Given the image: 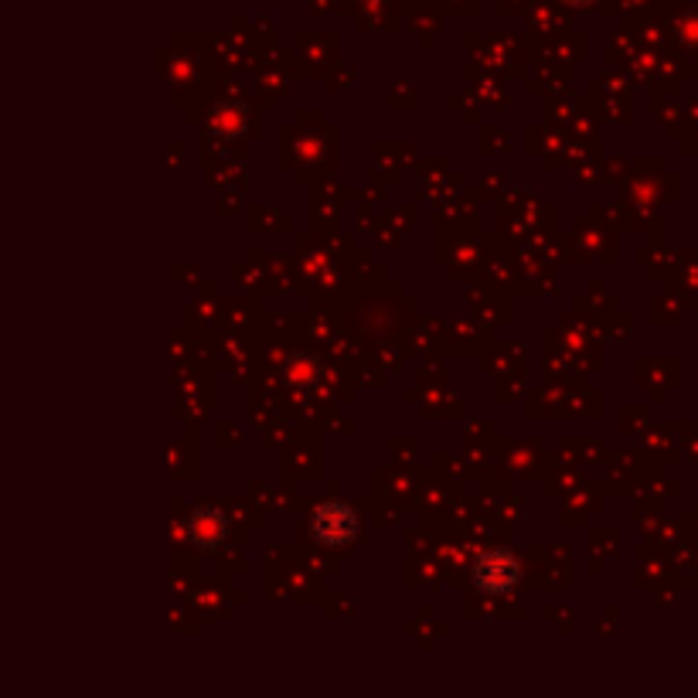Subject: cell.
I'll return each mask as SVG.
<instances>
[{
    "instance_id": "cell-2",
    "label": "cell",
    "mask_w": 698,
    "mask_h": 698,
    "mask_svg": "<svg viewBox=\"0 0 698 698\" xmlns=\"http://www.w3.org/2000/svg\"><path fill=\"white\" fill-rule=\"evenodd\" d=\"M310 532H314V538L320 545L341 548V545L355 542V535H358V515H355V511L345 501H328V504H320L314 511Z\"/></svg>"
},
{
    "instance_id": "cell-5",
    "label": "cell",
    "mask_w": 698,
    "mask_h": 698,
    "mask_svg": "<svg viewBox=\"0 0 698 698\" xmlns=\"http://www.w3.org/2000/svg\"><path fill=\"white\" fill-rule=\"evenodd\" d=\"M566 4H576V8H586V4H593V0H566Z\"/></svg>"
},
{
    "instance_id": "cell-1",
    "label": "cell",
    "mask_w": 698,
    "mask_h": 698,
    "mask_svg": "<svg viewBox=\"0 0 698 698\" xmlns=\"http://www.w3.org/2000/svg\"><path fill=\"white\" fill-rule=\"evenodd\" d=\"M471 579L481 593H491V596H501V593H511L519 586L522 579V566L519 558L511 555L507 548H491V552H481L478 563L471 569Z\"/></svg>"
},
{
    "instance_id": "cell-3",
    "label": "cell",
    "mask_w": 698,
    "mask_h": 698,
    "mask_svg": "<svg viewBox=\"0 0 698 698\" xmlns=\"http://www.w3.org/2000/svg\"><path fill=\"white\" fill-rule=\"evenodd\" d=\"M225 535H228V522H225V515H222L218 507L202 504V507H195L192 515H188V538L198 548L212 552V548H218L225 542Z\"/></svg>"
},
{
    "instance_id": "cell-4",
    "label": "cell",
    "mask_w": 698,
    "mask_h": 698,
    "mask_svg": "<svg viewBox=\"0 0 698 698\" xmlns=\"http://www.w3.org/2000/svg\"><path fill=\"white\" fill-rule=\"evenodd\" d=\"M317 371H320V365H317L314 355H297V358H290V365H287V379H290L297 389H304V386H314V382H317Z\"/></svg>"
}]
</instances>
